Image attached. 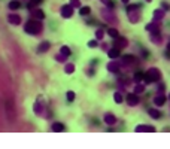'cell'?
Returning a JSON list of instances; mask_svg holds the SVG:
<instances>
[{
    "mask_svg": "<svg viewBox=\"0 0 170 149\" xmlns=\"http://www.w3.org/2000/svg\"><path fill=\"white\" fill-rule=\"evenodd\" d=\"M49 42H42L41 45H39V48H37V52H41V54H43V52H46V51L49 49Z\"/></svg>",
    "mask_w": 170,
    "mask_h": 149,
    "instance_id": "11",
    "label": "cell"
},
{
    "mask_svg": "<svg viewBox=\"0 0 170 149\" xmlns=\"http://www.w3.org/2000/svg\"><path fill=\"white\" fill-rule=\"evenodd\" d=\"M160 77H161V72L158 69H149L148 72L145 73V77H143V81H145V83H152V82H157V81H160Z\"/></svg>",
    "mask_w": 170,
    "mask_h": 149,
    "instance_id": "2",
    "label": "cell"
},
{
    "mask_svg": "<svg viewBox=\"0 0 170 149\" xmlns=\"http://www.w3.org/2000/svg\"><path fill=\"white\" fill-rule=\"evenodd\" d=\"M52 131H55V133L64 131V125L61 124V122H55V124H52Z\"/></svg>",
    "mask_w": 170,
    "mask_h": 149,
    "instance_id": "14",
    "label": "cell"
},
{
    "mask_svg": "<svg viewBox=\"0 0 170 149\" xmlns=\"http://www.w3.org/2000/svg\"><path fill=\"white\" fill-rule=\"evenodd\" d=\"M70 5L73 6V8H79V6H81V0H70Z\"/></svg>",
    "mask_w": 170,
    "mask_h": 149,
    "instance_id": "32",
    "label": "cell"
},
{
    "mask_svg": "<svg viewBox=\"0 0 170 149\" xmlns=\"http://www.w3.org/2000/svg\"><path fill=\"white\" fill-rule=\"evenodd\" d=\"M24 30H25V33H29V34H39L42 31V24L39 21H35V19H30V21L25 23Z\"/></svg>",
    "mask_w": 170,
    "mask_h": 149,
    "instance_id": "1",
    "label": "cell"
},
{
    "mask_svg": "<svg viewBox=\"0 0 170 149\" xmlns=\"http://www.w3.org/2000/svg\"><path fill=\"white\" fill-rule=\"evenodd\" d=\"M134 60H136V58H134L133 55H124V57L121 58V61H122L124 64H131V63H134Z\"/></svg>",
    "mask_w": 170,
    "mask_h": 149,
    "instance_id": "16",
    "label": "cell"
},
{
    "mask_svg": "<svg viewBox=\"0 0 170 149\" xmlns=\"http://www.w3.org/2000/svg\"><path fill=\"white\" fill-rule=\"evenodd\" d=\"M137 9H139V5H130L127 8V12H128V14H131L133 11H137Z\"/></svg>",
    "mask_w": 170,
    "mask_h": 149,
    "instance_id": "29",
    "label": "cell"
},
{
    "mask_svg": "<svg viewBox=\"0 0 170 149\" xmlns=\"http://www.w3.org/2000/svg\"><path fill=\"white\" fill-rule=\"evenodd\" d=\"M33 109H35V112H36V113H41V112H42V105H41L39 101H36V103H35V106H33Z\"/></svg>",
    "mask_w": 170,
    "mask_h": 149,
    "instance_id": "28",
    "label": "cell"
},
{
    "mask_svg": "<svg viewBox=\"0 0 170 149\" xmlns=\"http://www.w3.org/2000/svg\"><path fill=\"white\" fill-rule=\"evenodd\" d=\"M136 131L137 133H142V131H146V125H139L136 128Z\"/></svg>",
    "mask_w": 170,
    "mask_h": 149,
    "instance_id": "36",
    "label": "cell"
},
{
    "mask_svg": "<svg viewBox=\"0 0 170 149\" xmlns=\"http://www.w3.org/2000/svg\"><path fill=\"white\" fill-rule=\"evenodd\" d=\"M8 21H9V24H12V25H18L19 23H21V17H18V15H15V14H11V15L8 17Z\"/></svg>",
    "mask_w": 170,
    "mask_h": 149,
    "instance_id": "6",
    "label": "cell"
},
{
    "mask_svg": "<svg viewBox=\"0 0 170 149\" xmlns=\"http://www.w3.org/2000/svg\"><path fill=\"white\" fill-rule=\"evenodd\" d=\"M91 12V9L88 8V6H81V9H79V14L82 15V17H85V15H88Z\"/></svg>",
    "mask_w": 170,
    "mask_h": 149,
    "instance_id": "22",
    "label": "cell"
},
{
    "mask_svg": "<svg viewBox=\"0 0 170 149\" xmlns=\"http://www.w3.org/2000/svg\"><path fill=\"white\" fill-rule=\"evenodd\" d=\"M103 36H104V31L103 30H97L96 31V39H99V40H100V39H103Z\"/></svg>",
    "mask_w": 170,
    "mask_h": 149,
    "instance_id": "31",
    "label": "cell"
},
{
    "mask_svg": "<svg viewBox=\"0 0 170 149\" xmlns=\"http://www.w3.org/2000/svg\"><path fill=\"white\" fill-rule=\"evenodd\" d=\"M31 3H33V5H41L42 0H31Z\"/></svg>",
    "mask_w": 170,
    "mask_h": 149,
    "instance_id": "39",
    "label": "cell"
},
{
    "mask_svg": "<svg viewBox=\"0 0 170 149\" xmlns=\"http://www.w3.org/2000/svg\"><path fill=\"white\" fill-rule=\"evenodd\" d=\"M151 39H152V42H154V43H160V42H161V36H160L158 31H152Z\"/></svg>",
    "mask_w": 170,
    "mask_h": 149,
    "instance_id": "18",
    "label": "cell"
},
{
    "mask_svg": "<svg viewBox=\"0 0 170 149\" xmlns=\"http://www.w3.org/2000/svg\"><path fill=\"white\" fill-rule=\"evenodd\" d=\"M164 9H157L155 12H154V18H155V21H160V19H163L164 18Z\"/></svg>",
    "mask_w": 170,
    "mask_h": 149,
    "instance_id": "12",
    "label": "cell"
},
{
    "mask_svg": "<svg viewBox=\"0 0 170 149\" xmlns=\"http://www.w3.org/2000/svg\"><path fill=\"white\" fill-rule=\"evenodd\" d=\"M66 58H67V57H64V55H63V54L60 52V55H57V57H55V60H57V61H61V63H63L64 60H66Z\"/></svg>",
    "mask_w": 170,
    "mask_h": 149,
    "instance_id": "34",
    "label": "cell"
},
{
    "mask_svg": "<svg viewBox=\"0 0 170 149\" xmlns=\"http://www.w3.org/2000/svg\"><path fill=\"white\" fill-rule=\"evenodd\" d=\"M108 70H109V72H112V73H118L120 72V66L116 63H109L108 64Z\"/></svg>",
    "mask_w": 170,
    "mask_h": 149,
    "instance_id": "13",
    "label": "cell"
},
{
    "mask_svg": "<svg viewBox=\"0 0 170 149\" xmlns=\"http://www.w3.org/2000/svg\"><path fill=\"white\" fill-rule=\"evenodd\" d=\"M149 116L154 119H158V118H161V112L157 111V109H149Z\"/></svg>",
    "mask_w": 170,
    "mask_h": 149,
    "instance_id": "15",
    "label": "cell"
},
{
    "mask_svg": "<svg viewBox=\"0 0 170 149\" xmlns=\"http://www.w3.org/2000/svg\"><path fill=\"white\" fill-rule=\"evenodd\" d=\"M64 72H66L67 75H72L75 72V66L72 63H69V64H66V67H64Z\"/></svg>",
    "mask_w": 170,
    "mask_h": 149,
    "instance_id": "19",
    "label": "cell"
},
{
    "mask_svg": "<svg viewBox=\"0 0 170 149\" xmlns=\"http://www.w3.org/2000/svg\"><path fill=\"white\" fill-rule=\"evenodd\" d=\"M6 112H8V116H9V119L12 121L14 119V105H12V101H6Z\"/></svg>",
    "mask_w": 170,
    "mask_h": 149,
    "instance_id": "7",
    "label": "cell"
},
{
    "mask_svg": "<svg viewBox=\"0 0 170 149\" xmlns=\"http://www.w3.org/2000/svg\"><path fill=\"white\" fill-rule=\"evenodd\" d=\"M104 122H106L108 125H114L115 122H116L115 115H112V113H106V115H104Z\"/></svg>",
    "mask_w": 170,
    "mask_h": 149,
    "instance_id": "9",
    "label": "cell"
},
{
    "mask_svg": "<svg viewBox=\"0 0 170 149\" xmlns=\"http://www.w3.org/2000/svg\"><path fill=\"white\" fill-rule=\"evenodd\" d=\"M146 30H149V31H158V27H157V24L155 23H151V24H146V27H145Z\"/></svg>",
    "mask_w": 170,
    "mask_h": 149,
    "instance_id": "26",
    "label": "cell"
},
{
    "mask_svg": "<svg viewBox=\"0 0 170 149\" xmlns=\"http://www.w3.org/2000/svg\"><path fill=\"white\" fill-rule=\"evenodd\" d=\"M72 15H73V6H72V5L61 6V17L63 18H70Z\"/></svg>",
    "mask_w": 170,
    "mask_h": 149,
    "instance_id": "3",
    "label": "cell"
},
{
    "mask_svg": "<svg viewBox=\"0 0 170 149\" xmlns=\"http://www.w3.org/2000/svg\"><path fill=\"white\" fill-rule=\"evenodd\" d=\"M120 54H121V49L120 48H112V49H109V52H108V55H109V58H112V60H115V58H118L120 57Z\"/></svg>",
    "mask_w": 170,
    "mask_h": 149,
    "instance_id": "8",
    "label": "cell"
},
{
    "mask_svg": "<svg viewBox=\"0 0 170 149\" xmlns=\"http://www.w3.org/2000/svg\"><path fill=\"white\" fill-rule=\"evenodd\" d=\"M108 34H109L110 37H114V39H116V37L120 36V33H118V30H116V28H109V30H108Z\"/></svg>",
    "mask_w": 170,
    "mask_h": 149,
    "instance_id": "23",
    "label": "cell"
},
{
    "mask_svg": "<svg viewBox=\"0 0 170 149\" xmlns=\"http://www.w3.org/2000/svg\"><path fill=\"white\" fill-rule=\"evenodd\" d=\"M60 52H61V54H63L64 57H69V55L72 54V51H70V48H69V46H61Z\"/></svg>",
    "mask_w": 170,
    "mask_h": 149,
    "instance_id": "24",
    "label": "cell"
},
{
    "mask_svg": "<svg viewBox=\"0 0 170 149\" xmlns=\"http://www.w3.org/2000/svg\"><path fill=\"white\" fill-rule=\"evenodd\" d=\"M142 55H143V57H145V58H146V57H148L149 54H148V51H146V49H143V51H142Z\"/></svg>",
    "mask_w": 170,
    "mask_h": 149,
    "instance_id": "40",
    "label": "cell"
},
{
    "mask_svg": "<svg viewBox=\"0 0 170 149\" xmlns=\"http://www.w3.org/2000/svg\"><path fill=\"white\" fill-rule=\"evenodd\" d=\"M143 91H145V87H143L142 83H137V85L134 87V93H136V94H139V93H143Z\"/></svg>",
    "mask_w": 170,
    "mask_h": 149,
    "instance_id": "27",
    "label": "cell"
},
{
    "mask_svg": "<svg viewBox=\"0 0 170 149\" xmlns=\"http://www.w3.org/2000/svg\"><path fill=\"white\" fill-rule=\"evenodd\" d=\"M33 15H35V18H37L39 21L41 19H43L45 18V14H43V11H41V9H36L35 12H33Z\"/></svg>",
    "mask_w": 170,
    "mask_h": 149,
    "instance_id": "20",
    "label": "cell"
},
{
    "mask_svg": "<svg viewBox=\"0 0 170 149\" xmlns=\"http://www.w3.org/2000/svg\"><path fill=\"white\" fill-rule=\"evenodd\" d=\"M127 45H128V43H127V39H126V37H120V36H118V37L115 39V46H116V48L121 49V48H126Z\"/></svg>",
    "mask_w": 170,
    "mask_h": 149,
    "instance_id": "5",
    "label": "cell"
},
{
    "mask_svg": "<svg viewBox=\"0 0 170 149\" xmlns=\"http://www.w3.org/2000/svg\"><path fill=\"white\" fill-rule=\"evenodd\" d=\"M66 97H67V101H73L76 95H75V93H73V91H69V93L66 94Z\"/></svg>",
    "mask_w": 170,
    "mask_h": 149,
    "instance_id": "30",
    "label": "cell"
},
{
    "mask_svg": "<svg viewBox=\"0 0 170 149\" xmlns=\"http://www.w3.org/2000/svg\"><path fill=\"white\" fill-rule=\"evenodd\" d=\"M121 2H122V3H128V2H130V0H121Z\"/></svg>",
    "mask_w": 170,
    "mask_h": 149,
    "instance_id": "43",
    "label": "cell"
},
{
    "mask_svg": "<svg viewBox=\"0 0 170 149\" xmlns=\"http://www.w3.org/2000/svg\"><path fill=\"white\" fill-rule=\"evenodd\" d=\"M102 2H103L104 5H106L108 8H110V9L114 8V2H112V0H102Z\"/></svg>",
    "mask_w": 170,
    "mask_h": 149,
    "instance_id": "33",
    "label": "cell"
},
{
    "mask_svg": "<svg viewBox=\"0 0 170 149\" xmlns=\"http://www.w3.org/2000/svg\"><path fill=\"white\" fill-rule=\"evenodd\" d=\"M163 91H164V85L161 83V85H160V93H163Z\"/></svg>",
    "mask_w": 170,
    "mask_h": 149,
    "instance_id": "41",
    "label": "cell"
},
{
    "mask_svg": "<svg viewBox=\"0 0 170 149\" xmlns=\"http://www.w3.org/2000/svg\"><path fill=\"white\" fill-rule=\"evenodd\" d=\"M133 77H134L136 82H140V81H143V77H145V73H143V72H136Z\"/></svg>",
    "mask_w": 170,
    "mask_h": 149,
    "instance_id": "21",
    "label": "cell"
},
{
    "mask_svg": "<svg viewBox=\"0 0 170 149\" xmlns=\"http://www.w3.org/2000/svg\"><path fill=\"white\" fill-rule=\"evenodd\" d=\"M146 2H148V3H149V2H152V0H146Z\"/></svg>",
    "mask_w": 170,
    "mask_h": 149,
    "instance_id": "44",
    "label": "cell"
},
{
    "mask_svg": "<svg viewBox=\"0 0 170 149\" xmlns=\"http://www.w3.org/2000/svg\"><path fill=\"white\" fill-rule=\"evenodd\" d=\"M167 57H170V43H169V46H167Z\"/></svg>",
    "mask_w": 170,
    "mask_h": 149,
    "instance_id": "42",
    "label": "cell"
},
{
    "mask_svg": "<svg viewBox=\"0 0 170 149\" xmlns=\"http://www.w3.org/2000/svg\"><path fill=\"white\" fill-rule=\"evenodd\" d=\"M161 6H163V9H164V11H170V5H167L166 2H163Z\"/></svg>",
    "mask_w": 170,
    "mask_h": 149,
    "instance_id": "37",
    "label": "cell"
},
{
    "mask_svg": "<svg viewBox=\"0 0 170 149\" xmlns=\"http://www.w3.org/2000/svg\"><path fill=\"white\" fill-rule=\"evenodd\" d=\"M21 8V3L18 2V0H12V2L9 3V9L11 11H17V9H19Z\"/></svg>",
    "mask_w": 170,
    "mask_h": 149,
    "instance_id": "17",
    "label": "cell"
},
{
    "mask_svg": "<svg viewBox=\"0 0 170 149\" xmlns=\"http://www.w3.org/2000/svg\"><path fill=\"white\" fill-rule=\"evenodd\" d=\"M127 103H128V106H136V105H139V97L136 95V93L127 95Z\"/></svg>",
    "mask_w": 170,
    "mask_h": 149,
    "instance_id": "4",
    "label": "cell"
},
{
    "mask_svg": "<svg viewBox=\"0 0 170 149\" xmlns=\"http://www.w3.org/2000/svg\"><path fill=\"white\" fill-rule=\"evenodd\" d=\"M166 95H157L155 97V99H154V103H155V106H163V105H164V103H166Z\"/></svg>",
    "mask_w": 170,
    "mask_h": 149,
    "instance_id": "10",
    "label": "cell"
},
{
    "mask_svg": "<svg viewBox=\"0 0 170 149\" xmlns=\"http://www.w3.org/2000/svg\"><path fill=\"white\" fill-rule=\"evenodd\" d=\"M97 45H99V42H97V40H90V42H88V46H90V48H96Z\"/></svg>",
    "mask_w": 170,
    "mask_h": 149,
    "instance_id": "35",
    "label": "cell"
},
{
    "mask_svg": "<svg viewBox=\"0 0 170 149\" xmlns=\"http://www.w3.org/2000/svg\"><path fill=\"white\" fill-rule=\"evenodd\" d=\"M114 100H115V103H122V100H124V97H122V94L121 93H115L114 94Z\"/></svg>",
    "mask_w": 170,
    "mask_h": 149,
    "instance_id": "25",
    "label": "cell"
},
{
    "mask_svg": "<svg viewBox=\"0 0 170 149\" xmlns=\"http://www.w3.org/2000/svg\"><path fill=\"white\" fill-rule=\"evenodd\" d=\"M169 100H170V94H169Z\"/></svg>",
    "mask_w": 170,
    "mask_h": 149,
    "instance_id": "45",
    "label": "cell"
},
{
    "mask_svg": "<svg viewBox=\"0 0 170 149\" xmlns=\"http://www.w3.org/2000/svg\"><path fill=\"white\" fill-rule=\"evenodd\" d=\"M155 131V128L151 127V125H146V133H154Z\"/></svg>",
    "mask_w": 170,
    "mask_h": 149,
    "instance_id": "38",
    "label": "cell"
}]
</instances>
